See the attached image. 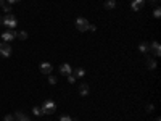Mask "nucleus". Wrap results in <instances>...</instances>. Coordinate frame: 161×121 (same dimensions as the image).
I'll return each mask as SVG.
<instances>
[{"mask_svg":"<svg viewBox=\"0 0 161 121\" xmlns=\"http://www.w3.org/2000/svg\"><path fill=\"white\" fill-rule=\"evenodd\" d=\"M40 110H42V115H53L56 111V104L53 100H45L40 105Z\"/></svg>","mask_w":161,"mask_h":121,"instance_id":"nucleus-1","label":"nucleus"},{"mask_svg":"<svg viewBox=\"0 0 161 121\" xmlns=\"http://www.w3.org/2000/svg\"><path fill=\"white\" fill-rule=\"evenodd\" d=\"M2 24L7 27V29H15V27L18 26V20H16V16L15 15H5L3 16V20H2Z\"/></svg>","mask_w":161,"mask_h":121,"instance_id":"nucleus-2","label":"nucleus"},{"mask_svg":"<svg viewBox=\"0 0 161 121\" xmlns=\"http://www.w3.org/2000/svg\"><path fill=\"white\" fill-rule=\"evenodd\" d=\"M76 29L78 31H81V32H84V31H87V27H89V21L86 20V18H82V16H79L78 20H76Z\"/></svg>","mask_w":161,"mask_h":121,"instance_id":"nucleus-3","label":"nucleus"},{"mask_svg":"<svg viewBox=\"0 0 161 121\" xmlns=\"http://www.w3.org/2000/svg\"><path fill=\"white\" fill-rule=\"evenodd\" d=\"M16 36H18V32H16L15 29H7V31L2 34V39H3V42H12Z\"/></svg>","mask_w":161,"mask_h":121,"instance_id":"nucleus-4","label":"nucleus"},{"mask_svg":"<svg viewBox=\"0 0 161 121\" xmlns=\"http://www.w3.org/2000/svg\"><path fill=\"white\" fill-rule=\"evenodd\" d=\"M0 53H2L3 57H10V55H12L10 42H0Z\"/></svg>","mask_w":161,"mask_h":121,"instance_id":"nucleus-5","label":"nucleus"},{"mask_svg":"<svg viewBox=\"0 0 161 121\" xmlns=\"http://www.w3.org/2000/svg\"><path fill=\"white\" fill-rule=\"evenodd\" d=\"M60 73L63 74V76H69V74H73V68L69 63H63L60 66Z\"/></svg>","mask_w":161,"mask_h":121,"instance_id":"nucleus-6","label":"nucleus"},{"mask_svg":"<svg viewBox=\"0 0 161 121\" xmlns=\"http://www.w3.org/2000/svg\"><path fill=\"white\" fill-rule=\"evenodd\" d=\"M40 71H42V74H47V76H49V74H52V71H53V66L49 61H44L40 65Z\"/></svg>","mask_w":161,"mask_h":121,"instance_id":"nucleus-7","label":"nucleus"},{"mask_svg":"<svg viewBox=\"0 0 161 121\" xmlns=\"http://www.w3.org/2000/svg\"><path fill=\"white\" fill-rule=\"evenodd\" d=\"M145 0H132V10H134V12H139V10H142V8H144L145 7Z\"/></svg>","mask_w":161,"mask_h":121,"instance_id":"nucleus-8","label":"nucleus"},{"mask_svg":"<svg viewBox=\"0 0 161 121\" xmlns=\"http://www.w3.org/2000/svg\"><path fill=\"white\" fill-rule=\"evenodd\" d=\"M148 50H151L156 57H159V53H161V50H159V44L156 42V41H153L151 44H148Z\"/></svg>","mask_w":161,"mask_h":121,"instance_id":"nucleus-9","label":"nucleus"},{"mask_svg":"<svg viewBox=\"0 0 161 121\" xmlns=\"http://www.w3.org/2000/svg\"><path fill=\"white\" fill-rule=\"evenodd\" d=\"M15 121H31V118H27L23 111H16L15 113Z\"/></svg>","mask_w":161,"mask_h":121,"instance_id":"nucleus-10","label":"nucleus"},{"mask_svg":"<svg viewBox=\"0 0 161 121\" xmlns=\"http://www.w3.org/2000/svg\"><path fill=\"white\" fill-rule=\"evenodd\" d=\"M73 74L76 78H84V76H86V70H84V68H76L73 71Z\"/></svg>","mask_w":161,"mask_h":121,"instance_id":"nucleus-11","label":"nucleus"},{"mask_svg":"<svg viewBox=\"0 0 161 121\" xmlns=\"http://www.w3.org/2000/svg\"><path fill=\"white\" fill-rule=\"evenodd\" d=\"M79 94H81L82 97H86V95L89 94V86H87V84H81V86H79Z\"/></svg>","mask_w":161,"mask_h":121,"instance_id":"nucleus-12","label":"nucleus"},{"mask_svg":"<svg viewBox=\"0 0 161 121\" xmlns=\"http://www.w3.org/2000/svg\"><path fill=\"white\" fill-rule=\"evenodd\" d=\"M156 60H153V58H147V68L148 70H155L156 68Z\"/></svg>","mask_w":161,"mask_h":121,"instance_id":"nucleus-13","label":"nucleus"},{"mask_svg":"<svg viewBox=\"0 0 161 121\" xmlns=\"http://www.w3.org/2000/svg\"><path fill=\"white\" fill-rule=\"evenodd\" d=\"M115 7H116L115 0H107V2H105V8H107V10H113Z\"/></svg>","mask_w":161,"mask_h":121,"instance_id":"nucleus-14","label":"nucleus"},{"mask_svg":"<svg viewBox=\"0 0 161 121\" xmlns=\"http://www.w3.org/2000/svg\"><path fill=\"white\" fill-rule=\"evenodd\" d=\"M2 10H3L7 15H10V13H12V5H10V3H5V2H3V3H2Z\"/></svg>","mask_w":161,"mask_h":121,"instance_id":"nucleus-15","label":"nucleus"},{"mask_svg":"<svg viewBox=\"0 0 161 121\" xmlns=\"http://www.w3.org/2000/svg\"><path fill=\"white\" fill-rule=\"evenodd\" d=\"M139 52L147 53V52H148V44H147V42H142V44L139 45Z\"/></svg>","mask_w":161,"mask_h":121,"instance_id":"nucleus-16","label":"nucleus"},{"mask_svg":"<svg viewBox=\"0 0 161 121\" xmlns=\"http://www.w3.org/2000/svg\"><path fill=\"white\" fill-rule=\"evenodd\" d=\"M18 39H20V41H26L27 39V37H29V34H27L26 31H20V32H18Z\"/></svg>","mask_w":161,"mask_h":121,"instance_id":"nucleus-17","label":"nucleus"},{"mask_svg":"<svg viewBox=\"0 0 161 121\" xmlns=\"http://www.w3.org/2000/svg\"><path fill=\"white\" fill-rule=\"evenodd\" d=\"M49 82L52 86H55L56 82H58V79H56V76H53V74H49Z\"/></svg>","mask_w":161,"mask_h":121,"instance_id":"nucleus-18","label":"nucleus"},{"mask_svg":"<svg viewBox=\"0 0 161 121\" xmlns=\"http://www.w3.org/2000/svg\"><path fill=\"white\" fill-rule=\"evenodd\" d=\"M32 113H34V115H37V116H40V115H42L40 107H32Z\"/></svg>","mask_w":161,"mask_h":121,"instance_id":"nucleus-19","label":"nucleus"},{"mask_svg":"<svg viewBox=\"0 0 161 121\" xmlns=\"http://www.w3.org/2000/svg\"><path fill=\"white\" fill-rule=\"evenodd\" d=\"M153 16H155V18H159V16H161V8H159V7H155V10H153Z\"/></svg>","mask_w":161,"mask_h":121,"instance_id":"nucleus-20","label":"nucleus"},{"mask_svg":"<svg viewBox=\"0 0 161 121\" xmlns=\"http://www.w3.org/2000/svg\"><path fill=\"white\" fill-rule=\"evenodd\" d=\"M60 121H74L69 115H63V116H60Z\"/></svg>","mask_w":161,"mask_h":121,"instance_id":"nucleus-21","label":"nucleus"},{"mask_svg":"<svg viewBox=\"0 0 161 121\" xmlns=\"http://www.w3.org/2000/svg\"><path fill=\"white\" fill-rule=\"evenodd\" d=\"M66 78H68L69 84H74V82H76V76H74V74H69V76H66Z\"/></svg>","mask_w":161,"mask_h":121,"instance_id":"nucleus-22","label":"nucleus"},{"mask_svg":"<svg viewBox=\"0 0 161 121\" xmlns=\"http://www.w3.org/2000/svg\"><path fill=\"white\" fill-rule=\"evenodd\" d=\"M3 121H15V116H13V115H5Z\"/></svg>","mask_w":161,"mask_h":121,"instance_id":"nucleus-23","label":"nucleus"},{"mask_svg":"<svg viewBox=\"0 0 161 121\" xmlns=\"http://www.w3.org/2000/svg\"><path fill=\"white\" fill-rule=\"evenodd\" d=\"M87 29L93 32V31H97V26H95V24H90V23H89V27H87Z\"/></svg>","mask_w":161,"mask_h":121,"instance_id":"nucleus-24","label":"nucleus"},{"mask_svg":"<svg viewBox=\"0 0 161 121\" xmlns=\"http://www.w3.org/2000/svg\"><path fill=\"white\" fill-rule=\"evenodd\" d=\"M145 2H148L150 5H158V2H159V0H145Z\"/></svg>","mask_w":161,"mask_h":121,"instance_id":"nucleus-25","label":"nucleus"},{"mask_svg":"<svg viewBox=\"0 0 161 121\" xmlns=\"http://www.w3.org/2000/svg\"><path fill=\"white\" fill-rule=\"evenodd\" d=\"M153 110H155V107L151 105V104H148V105H147V111H153Z\"/></svg>","mask_w":161,"mask_h":121,"instance_id":"nucleus-26","label":"nucleus"},{"mask_svg":"<svg viewBox=\"0 0 161 121\" xmlns=\"http://www.w3.org/2000/svg\"><path fill=\"white\" fill-rule=\"evenodd\" d=\"M7 2H8V3L12 5V3H16V2H20V0H7Z\"/></svg>","mask_w":161,"mask_h":121,"instance_id":"nucleus-27","label":"nucleus"},{"mask_svg":"<svg viewBox=\"0 0 161 121\" xmlns=\"http://www.w3.org/2000/svg\"><path fill=\"white\" fill-rule=\"evenodd\" d=\"M2 20H3V18H2V16H0V24H2Z\"/></svg>","mask_w":161,"mask_h":121,"instance_id":"nucleus-28","label":"nucleus"},{"mask_svg":"<svg viewBox=\"0 0 161 121\" xmlns=\"http://www.w3.org/2000/svg\"><path fill=\"white\" fill-rule=\"evenodd\" d=\"M2 3H3V0H0V5H2Z\"/></svg>","mask_w":161,"mask_h":121,"instance_id":"nucleus-29","label":"nucleus"},{"mask_svg":"<svg viewBox=\"0 0 161 121\" xmlns=\"http://www.w3.org/2000/svg\"><path fill=\"white\" fill-rule=\"evenodd\" d=\"M156 121H161V119H159V118H156Z\"/></svg>","mask_w":161,"mask_h":121,"instance_id":"nucleus-30","label":"nucleus"},{"mask_svg":"<svg viewBox=\"0 0 161 121\" xmlns=\"http://www.w3.org/2000/svg\"><path fill=\"white\" fill-rule=\"evenodd\" d=\"M74 121H78V119H74Z\"/></svg>","mask_w":161,"mask_h":121,"instance_id":"nucleus-31","label":"nucleus"}]
</instances>
